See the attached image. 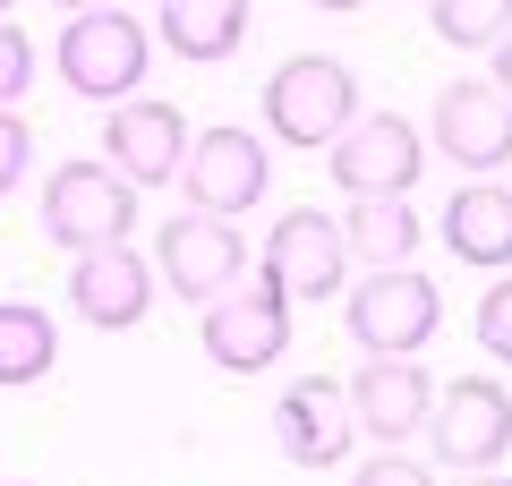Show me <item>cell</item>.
Instances as JSON below:
<instances>
[{
  "instance_id": "25",
  "label": "cell",
  "mask_w": 512,
  "mask_h": 486,
  "mask_svg": "<svg viewBox=\"0 0 512 486\" xmlns=\"http://www.w3.org/2000/svg\"><path fill=\"white\" fill-rule=\"evenodd\" d=\"M487 60H495V77H487V86H495V94H512V35H504V43H495V52H487Z\"/></svg>"
},
{
  "instance_id": "27",
  "label": "cell",
  "mask_w": 512,
  "mask_h": 486,
  "mask_svg": "<svg viewBox=\"0 0 512 486\" xmlns=\"http://www.w3.org/2000/svg\"><path fill=\"white\" fill-rule=\"evenodd\" d=\"M308 9H325V18H350V9H367V0H308Z\"/></svg>"
},
{
  "instance_id": "1",
  "label": "cell",
  "mask_w": 512,
  "mask_h": 486,
  "mask_svg": "<svg viewBox=\"0 0 512 486\" xmlns=\"http://www.w3.org/2000/svg\"><path fill=\"white\" fill-rule=\"evenodd\" d=\"M256 111H265V128H274V145H299V154H325V145L342 137L350 120H359V77H350V60L299 52V60H282V69L265 77Z\"/></svg>"
},
{
  "instance_id": "18",
  "label": "cell",
  "mask_w": 512,
  "mask_h": 486,
  "mask_svg": "<svg viewBox=\"0 0 512 486\" xmlns=\"http://www.w3.org/2000/svg\"><path fill=\"white\" fill-rule=\"evenodd\" d=\"M342 239H350V265L376 273V265H410L419 239H427V222L410 214V197H350Z\"/></svg>"
},
{
  "instance_id": "21",
  "label": "cell",
  "mask_w": 512,
  "mask_h": 486,
  "mask_svg": "<svg viewBox=\"0 0 512 486\" xmlns=\"http://www.w3.org/2000/svg\"><path fill=\"white\" fill-rule=\"evenodd\" d=\"M26 86H35V43H26L18 26L0 18V111H9V103H26Z\"/></svg>"
},
{
  "instance_id": "15",
  "label": "cell",
  "mask_w": 512,
  "mask_h": 486,
  "mask_svg": "<svg viewBox=\"0 0 512 486\" xmlns=\"http://www.w3.org/2000/svg\"><path fill=\"white\" fill-rule=\"evenodd\" d=\"M350 435H359V418H350V393H342L333 376L282 384V401H274V452H282V461L333 469V461L350 452Z\"/></svg>"
},
{
  "instance_id": "12",
  "label": "cell",
  "mask_w": 512,
  "mask_h": 486,
  "mask_svg": "<svg viewBox=\"0 0 512 486\" xmlns=\"http://www.w3.org/2000/svg\"><path fill=\"white\" fill-rule=\"evenodd\" d=\"M342 393H350L359 435H376L384 452H402L410 435H427V418H436V376H427L419 359H367Z\"/></svg>"
},
{
  "instance_id": "26",
  "label": "cell",
  "mask_w": 512,
  "mask_h": 486,
  "mask_svg": "<svg viewBox=\"0 0 512 486\" xmlns=\"http://www.w3.org/2000/svg\"><path fill=\"white\" fill-rule=\"evenodd\" d=\"M453 486H512V478H504V469H461Z\"/></svg>"
},
{
  "instance_id": "2",
  "label": "cell",
  "mask_w": 512,
  "mask_h": 486,
  "mask_svg": "<svg viewBox=\"0 0 512 486\" xmlns=\"http://www.w3.org/2000/svg\"><path fill=\"white\" fill-rule=\"evenodd\" d=\"M146 69H154V43H146V26L120 18V9H86V18H69L60 43H52V77L77 103H137Z\"/></svg>"
},
{
  "instance_id": "9",
  "label": "cell",
  "mask_w": 512,
  "mask_h": 486,
  "mask_svg": "<svg viewBox=\"0 0 512 486\" xmlns=\"http://www.w3.org/2000/svg\"><path fill=\"white\" fill-rule=\"evenodd\" d=\"M427 145H436L453 171H504L512 162V94H495L487 77H453V86H436V103H427Z\"/></svg>"
},
{
  "instance_id": "28",
  "label": "cell",
  "mask_w": 512,
  "mask_h": 486,
  "mask_svg": "<svg viewBox=\"0 0 512 486\" xmlns=\"http://www.w3.org/2000/svg\"><path fill=\"white\" fill-rule=\"evenodd\" d=\"M60 9H69V18H86V9H111V0H60Z\"/></svg>"
},
{
  "instance_id": "19",
  "label": "cell",
  "mask_w": 512,
  "mask_h": 486,
  "mask_svg": "<svg viewBox=\"0 0 512 486\" xmlns=\"http://www.w3.org/2000/svg\"><path fill=\"white\" fill-rule=\"evenodd\" d=\"M52 367H60V324H52V307L0 299V384L26 393V384H43Z\"/></svg>"
},
{
  "instance_id": "22",
  "label": "cell",
  "mask_w": 512,
  "mask_h": 486,
  "mask_svg": "<svg viewBox=\"0 0 512 486\" xmlns=\"http://www.w3.org/2000/svg\"><path fill=\"white\" fill-rule=\"evenodd\" d=\"M478 350L512 367V273H504V282L487 290V299H478Z\"/></svg>"
},
{
  "instance_id": "23",
  "label": "cell",
  "mask_w": 512,
  "mask_h": 486,
  "mask_svg": "<svg viewBox=\"0 0 512 486\" xmlns=\"http://www.w3.org/2000/svg\"><path fill=\"white\" fill-rule=\"evenodd\" d=\"M26 162H35V128H26L18 111H0V197L26 180Z\"/></svg>"
},
{
  "instance_id": "24",
  "label": "cell",
  "mask_w": 512,
  "mask_h": 486,
  "mask_svg": "<svg viewBox=\"0 0 512 486\" xmlns=\"http://www.w3.org/2000/svg\"><path fill=\"white\" fill-rule=\"evenodd\" d=\"M350 486H436V478H427V461H410V452H376V461L350 469Z\"/></svg>"
},
{
  "instance_id": "29",
  "label": "cell",
  "mask_w": 512,
  "mask_h": 486,
  "mask_svg": "<svg viewBox=\"0 0 512 486\" xmlns=\"http://www.w3.org/2000/svg\"><path fill=\"white\" fill-rule=\"evenodd\" d=\"M0 18H9V0H0Z\"/></svg>"
},
{
  "instance_id": "30",
  "label": "cell",
  "mask_w": 512,
  "mask_h": 486,
  "mask_svg": "<svg viewBox=\"0 0 512 486\" xmlns=\"http://www.w3.org/2000/svg\"><path fill=\"white\" fill-rule=\"evenodd\" d=\"M9 486H26V478H9Z\"/></svg>"
},
{
  "instance_id": "16",
  "label": "cell",
  "mask_w": 512,
  "mask_h": 486,
  "mask_svg": "<svg viewBox=\"0 0 512 486\" xmlns=\"http://www.w3.org/2000/svg\"><path fill=\"white\" fill-rule=\"evenodd\" d=\"M154 35L188 69H214V60H231L248 43V0H163L154 9Z\"/></svg>"
},
{
  "instance_id": "4",
  "label": "cell",
  "mask_w": 512,
  "mask_h": 486,
  "mask_svg": "<svg viewBox=\"0 0 512 486\" xmlns=\"http://www.w3.org/2000/svg\"><path fill=\"white\" fill-rule=\"evenodd\" d=\"M137 231V188L111 171L103 154H77V162H52L43 180V239L52 248H128Z\"/></svg>"
},
{
  "instance_id": "10",
  "label": "cell",
  "mask_w": 512,
  "mask_h": 486,
  "mask_svg": "<svg viewBox=\"0 0 512 486\" xmlns=\"http://www.w3.org/2000/svg\"><path fill=\"white\" fill-rule=\"evenodd\" d=\"M427 452L444 469H495L512 452V393L495 376H461V384H436V418H427Z\"/></svg>"
},
{
  "instance_id": "17",
  "label": "cell",
  "mask_w": 512,
  "mask_h": 486,
  "mask_svg": "<svg viewBox=\"0 0 512 486\" xmlns=\"http://www.w3.org/2000/svg\"><path fill=\"white\" fill-rule=\"evenodd\" d=\"M444 248L461 256V265H512V188L504 180H470L453 188V205H444Z\"/></svg>"
},
{
  "instance_id": "3",
  "label": "cell",
  "mask_w": 512,
  "mask_h": 486,
  "mask_svg": "<svg viewBox=\"0 0 512 486\" xmlns=\"http://www.w3.org/2000/svg\"><path fill=\"white\" fill-rule=\"evenodd\" d=\"M342 324H350V342L367 359H419L436 342V324H444V290L419 265H376L367 282H350Z\"/></svg>"
},
{
  "instance_id": "8",
  "label": "cell",
  "mask_w": 512,
  "mask_h": 486,
  "mask_svg": "<svg viewBox=\"0 0 512 486\" xmlns=\"http://www.w3.org/2000/svg\"><path fill=\"white\" fill-rule=\"evenodd\" d=\"M325 162H333V180H342V197H410L419 171H427V137L402 111H359L325 145Z\"/></svg>"
},
{
  "instance_id": "7",
  "label": "cell",
  "mask_w": 512,
  "mask_h": 486,
  "mask_svg": "<svg viewBox=\"0 0 512 486\" xmlns=\"http://www.w3.org/2000/svg\"><path fill=\"white\" fill-rule=\"evenodd\" d=\"M154 273H163V290H180L188 307H214L222 290L248 282V239L222 214H171L163 231H154Z\"/></svg>"
},
{
  "instance_id": "6",
  "label": "cell",
  "mask_w": 512,
  "mask_h": 486,
  "mask_svg": "<svg viewBox=\"0 0 512 486\" xmlns=\"http://www.w3.org/2000/svg\"><path fill=\"white\" fill-rule=\"evenodd\" d=\"M180 188H188V214H256L265 188H274V145L256 137V128H197L188 137V162H180Z\"/></svg>"
},
{
  "instance_id": "20",
  "label": "cell",
  "mask_w": 512,
  "mask_h": 486,
  "mask_svg": "<svg viewBox=\"0 0 512 486\" xmlns=\"http://www.w3.org/2000/svg\"><path fill=\"white\" fill-rule=\"evenodd\" d=\"M427 26L453 52H495L512 35V0H427Z\"/></svg>"
},
{
  "instance_id": "11",
  "label": "cell",
  "mask_w": 512,
  "mask_h": 486,
  "mask_svg": "<svg viewBox=\"0 0 512 486\" xmlns=\"http://www.w3.org/2000/svg\"><path fill=\"white\" fill-rule=\"evenodd\" d=\"M103 162L120 171L128 188L180 180V162H188V111H180V103H154V94L103 111Z\"/></svg>"
},
{
  "instance_id": "13",
  "label": "cell",
  "mask_w": 512,
  "mask_h": 486,
  "mask_svg": "<svg viewBox=\"0 0 512 486\" xmlns=\"http://www.w3.org/2000/svg\"><path fill=\"white\" fill-rule=\"evenodd\" d=\"M256 265L274 273L291 299H333L342 273H350V239H342V222H325V205H291V214L274 222V239H265Z\"/></svg>"
},
{
  "instance_id": "5",
  "label": "cell",
  "mask_w": 512,
  "mask_h": 486,
  "mask_svg": "<svg viewBox=\"0 0 512 486\" xmlns=\"http://www.w3.org/2000/svg\"><path fill=\"white\" fill-rule=\"evenodd\" d=\"M197 342H205V359H214L222 376H265V367L291 350V290L256 265V282L222 290L197 316Z\"/></svg>"
},
{
  "instance_id": "14",
  "label": "cell",
  "mask_w": 512,
  "mask_h": 486,
  "mask_svg": "<svg viewBox=\"0 0 512 486\" xmlns=\"http://www.w3.org/2000/svg\"><path fill=\"white\" fill-rule=\"evenodd\" d=\"M154 290H163V273L137 248H86L69 265V316L103 324V333H128V324L154 316Z\"/></svg>"
}]
</instances>
